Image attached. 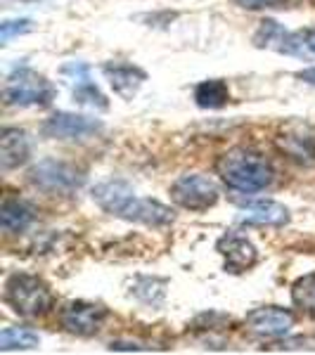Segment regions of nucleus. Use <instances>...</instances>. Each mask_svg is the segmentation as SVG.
<instances>
[{
  "label": "nucleus",
  "mask_w": 315,
  "mask_h": 355,
  "mask_svg": "<svg viewBox=\"0 0 315 355\" xmlns=\"http://www.w3.org/2000/svg\"><path fill=\"white\" fill-rule=\"evenodd\" d=\"M95 204L102 211L124 218L128 223H142V225L150 227H164L171 225L176 220L173 211L162 202H154V199H142L135 197L133 187L124 180H107L93 190Z\"/></svg>",
  "instance_id": "obj_1"
},
{
  "label": "nucleus",
  "mask_w": 315,
  "mask_h": 355,
  "mask_svg": "<svg viewBox=\"0 0 315 355\" xmlns=\"http://www.w3.org/2000/svg\"><path fill=\"white\" fill-rule=\"evenodd\" d=\"M216 173L230 190L254 194L271 185L275 171L273 164L261 152L249 150V147H232L219 157Z\"/></svg>",
  "instance_id": "obj_2"
},
{
  "label": "nucleus",
  "mask_w": 315,
  "mask_h": 355,
  "mask_svg": "<svg viewBox=\"0 0 315 355\" xmlns=\"http://www.w3.org/2000/svg\"><path fill=\"white\" fill-rule=\"evenodd\" d=\"M5 303L22 318H41L53 311L55 296L41 277L15 272L5 284Z\"/></svg>",
  "instance_id": "obj_3"
},
{
  "label": "nucleus",
  "mask_w": 315,
  "mask_h": 355,
  "mask_svg": "<svg viewBox=\"0 0 315 355\" xmlns=\"http://www.w3.org/2000/svg\"><path fill=\"white\" fill-rule=\"evenodd\" d=\"M5 105L10 107H48L55 97V85L28 67L15 69L3 85Z\"/></svg>",
  "instance_id": "obj_4"
},
{
  "label": "nucleus",
  "mask_w": 315,
  "mask_h": 355,
  "mask_svg": "<svg viewBox=\"0 0 315 355\" xmlns=\"http://www.w3.org/2000/svg\"><path fill=\"white\" fill-rule=\"evenodd\" d=\"M28 182L50 194H71L83 187L85 175L71 164L57 162V159H43L36 166H31Z\"/></svg>",
  "instance_id": "obj_5"
},
{
  "label": "nucleus",
  "mask_w": 315,
  "mask_h": 355,
  "mask_svg": "<svg viewBox=\"0 0 315 355\" xmlns=\"http://www.w3.org/2000/svg\"><path fill=\"white\" fill-rule=\"evenodd\" d=\"M275 147L301 166L315 164V125L306 119H289L280 125Z\"/></svg>",
  "instance_id": "obj_6"
},
{
  "label": "nucleus",
  "mask_w": 315,
  "mask_h": 355,
  "mask_svg": "<svg viewBox=\"0 0 315 355\" xmlns=\"http://www.w3.org/2000/svg\"><path fill=\"white\" fill-rule=\"evenodd\" d=\"M171 199L180 209L206 211L219 202V187L206 175H182L171 185Z\"/></svg>",
  "instance_id": "obj_7"
},
{
  "label": "nucleus",
  "mask_w": 315,
  "mask_h": 355,
  "mask_svg": "<svg viewBox=\"0 0 315 355\" xmlns=\"http://www.w3.org/2000/svg\"><path fill=\"white\" fill-rule=\"evenodd\" d=\"M107 308L100 303H88V301H71L62 308L60 322L69 334L76 336H93L102 329L107 320Z\"/></svg>",
  "instance_id": "obj_8"
},
{
  "label": "nucleus",
  "mask_w": 315,
  "mask_h": 355,
  "mask_svg": "<svg viewBox=\"0 0 315 355\" xmlns=\"http://www.w3.org/2000/svg\"><path fill=\"white\" fill-rule=\"evenodd\" d=\"M43 135L55 137V140H83L88 135H95L102 130V121L90 116H81V114H69L57 112L43 123Z\"/></svg>",
  "instance_id": "obj_9"
},
{
  "label": "nucleus",
  "mask_w": 315,
  "mask_h": 355,
  "mask_svg": "<svg viewBox=\"0 0 315 355\" xmlns=\"http://www.w3.org/2000/svg\"><path fill=\"white\" fill-rule=\"evenodd\" d=\"M254 45L261 50H273L280 55H289V57H301L306 60V50H303L299 31L291 33L282 24H278L275 19H263L259 31L254 33Z\"/></svg>",
  "instance_id": "obj_10"
},
{
  "label": "nucleus",
  "mask_w": 315,
  "mask_h": 355,
  "mask_svg": "<svg viewBox=\"0 0 315 355\" xmlns=\"http://www.w3.org/2000/svg\"><path fill=\"white\" fill-rule=\"evenodd\" d=\"M247 327L261 339H278L294 327V313L280 306H263L247 315Z\"/></svg>",
  "instance_id": "obj_11"
},
{
  "label": "nucleus",
  "mask_w": 315,
  "mask_h": 355,
  "mask_svg": "<svg viewBox=\"0 0 315 355\" xmlns=\"http://www.w3.org/2000/svg\"><path fill=\"white\" fill-rule=\"evenodd\" d=\"M62 73L71 81V97L76 105L90 107V110L97 112H107L110 110V102L107 97L100 93V88L90 81V69L83 64V62H71V64L62 67Z\"/></svg>",
  "instance_id": "obj_12"
},
{
  "label": "nucleus",
  "mask_w": 315,
  "mask_h": 355,
  "mask_svg": "<svg viewBox=\"0 0 315 355\" xmlns=\"http://www.w3.org/2000/svg\"><path fill=\"white\" fill-rule=\"evenodd\" d=\"M216 251L223 256L225 268L230 272H244V270H249V268H254L256 261H259L256 246L237 232L223 234L219 242H216Z\"/></svg>",
  "instance_id": "obj_13"
},
{
  "label": "nucleus",
  "mask_w": 315,
  "mask_h": 355,
  "mask_svg": "<svg viewBox=\"0 0 315 355\" xmlns=\"http://www.w3.org/2000/svg\"><path fill=\"white\" fill-rule=\"evenodd\" d=\"M102 73L110 81L114 93L121 95L124 100H133V95L140 90V85L147 81V73L135 64H126V62H105Z\"/></svg>",
  "instance_id": "obj_14"
},
{
  "label": "nucleus",
  "mask_w": 315,
  "mask_h": 355,
  "mask_svg": "<svg viewBox=\"0 0 315 355\" xmlns=\"http://www.w3.org/2000/svg\"><path fill=\"white\" fill-rule=\"evenodd\" d=\"M244 216L242 223L247 225H268V227H284L289 223V209L273 199H254V202H239Z\"/></svg>",
  "instance_id": "obj_15"
},
{
  "label": "nucleus",
  "mask_w": 315,
  "mask_h": 355,
  "mask_svg": "<svg viewBox=\"0 0 315 355\" xmlns=\"http://www.w3.org/2000/svg\"><path fill=\"white\" fill-rule=\"evenodd\" d=\"M31 145H28V135L19 128H3L0 133V166L3 171L19 168L22 164L28 162Z\"/></svg>",
  "instance_id": "obj_16"
},
{
  "label": "nucleus",
  "mask_w": 315,
  "mask_h": 355,
  "mask_svg": "<svg viewBox=\"0 0 315 355\" xmlns=\"http://www.w3.org/2000/svg\"><path fill=\"white\" fill-rule=\"evenodd\" d=\"M33 223V209L19 199H5L0 206V225L5 232L19 234Z\"/></svg>",
  "instance_id": "obj_17"
},
{
  "label": "nucleus",
  "mask_w": 315,
  "mask_h": 355,
  "mask_svg": "<svg viewBox=\"0 0 315 355\" xmlns=\"http://www.w3.org/2000/svg\"><path fill=\"white\" fill-rule=\"evenodd\" d=\"M194 102L202 110H221L230 102V88L221 78H209V81L197 83L194 88Z\"/></svg>",
  "instance_id": "obj_18"
},
{
  "label": "nucleus",
  "mask_w": 315,
  "mask_h": 355,
  "mask_svg": "<svg viewBox=\"0 0 315 355\" xmlns=\"http://www.w3.org/2000/svg\"><path fill=\"white\" fill-rule=\"evenodd\" d=\"M41 343V336L26 327H8L0 334V351H28Z\"/></svg>",
  "instance_id": "obj_19"
},
{
  "label": "nucleus",
  "mask_w": 315,
  "mask_h": 355,
  "mask_svg": "<svg viewBox=\"0 0 315 355\" xmlns=\"http://www.w3.org/2000/svg\"><path fill=\"white\" fill-rule=\"evenodd\" d=\"M291 301L306 315L315 318V272H308L291 284Z\"/></svg>",
  "instance_id": "obj_20"
},
{
  "label": "nucleus",
  "mask_w": 315,
  "mask_h": 355,
  "mask_svg": "<svg viewBox=\"0 0 315 355\" xmlns=\"http://www.w3.org/2000/svg\"><path fill=\"white\" fill-rule=\"evenodd\" d=\"M33 31V21L31 19H5L0 24V41L10 43L15 36H24V33Z\"/></svg>",
  "instance_id": "obj_21"
},
{
  "label": "nucleus",
  "mask_w": 315,
  "mask_h": 355,
  "mask_svg": "<svg viewBox=\"0 0 315 355\" xmlns=\"http://www.w3.org/2000/svg\"><path fill=\"white\" fill-rule=\"evenodd\" d=\"M299 36L303 50H306V60H311V57H315V28H303V31H299Z\"/></svg>",
  "instance_id": "obj_22"
},
{
  "label": "nucleus",
  "mask_w": 315,
  "mask_h": 355,
  "mask_svg": "<svg viewBox=\"0 0 315 355\" xmlns=\"http://www.w3.org/2000/svg\"><path fill=\"white\" fill-rule=\"evenodd\" d=\"M239 3L242 8H249V10H259V8H275V5L284 3V0H235Z\"/></svg>",
  "instance_id": "obj_23"
},
{
  "label": "nucleus",
  "mask_w": 315,
  "mask_h": 355,
  "mask_svg": "<svg viewBox=\"0 0 315 355\" xmlns=\"http://www.w3.org/2000/svg\"><path fill=\"white\" fill-rule=\"evenodd\" d=\"M296 78H301V81L315 85V67L311 69H303V71H296Z\"/></svg>",
  "instance_id": "obj_24"
}]
</instances>
